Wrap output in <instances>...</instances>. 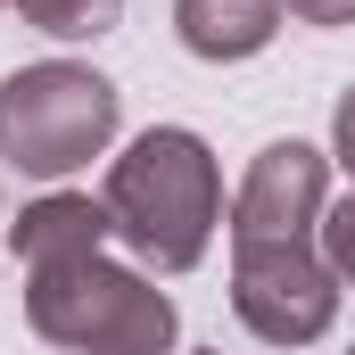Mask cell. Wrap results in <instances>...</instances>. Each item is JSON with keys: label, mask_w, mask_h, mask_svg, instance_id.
Here are the masks:
<instances>
[{"label": "cell", "mask_w": 355, "mask_h": 355, "mask_svg": "<svg viewBox=\"0 0 355 355\" xmlns=\"http://www.w3.org/2000/svg\"><path fill=\"white\" fill-rule=\"evenodd\" d=\"M281 0H174V33L190 58H207V67H240V58H257L272 33H281Z\"/></svg>", "instance_id": "obj_7"}, {"label": "cell", "mask_w": 355, "mask_h": 355, "mask_svg": "<svg viewBox=\"0 0 355 355\" xmlns=\"http://www.w3.org/2000/svg\"><path fill=\"white\" fill-rule=\"evenodd\" d=\"M232 314L265 347H314L339 322V272L314 240H240L232 248Z\"/></svg>", "instance_id": "obj_4"}, {"label": "cell", "mask_w": 355, "mask_h": 355, "mask_svg": "<svg viewBox=\"0 0 355 355\" xmlns=\"http://www.w3.org/2000/svg\"><path fill=\"white\" fill-rule=\"evenodd\" d=\"M331 207V157L314 141H265L232 198V248L240 240H314Z\"/></svg>", "instance_id": "obj_5"}, {"label": "cell", "mask_w": 355, "mask_h": 355, "mask_svg": "<svg viewBox=\"0 0 355 355\" xmlns=\"http://www.w3.org/2000/svg\"><path fill=\"white\" fill-rule=\"evenodd\" d=\"M33 33H50V42H99V33H116V17H124V0H8Z\"/></svg>", "instance_id": "obj_8"}, {"label": "cell", "mask_w": 355, "mask_h": 355, "mask_svg": "<svg viewBox=\"0 0 355 355\" xmlns=\"http://www.w3.org/2000/svg\"><path fill=\"white\" fill-rule=\"evenodd\" d=\"M107 240H116V223H107V207L83 198V190H50V198H33V207L8 223V248H17V265H25V272L99 257Z\"/></svg>", "instance_id": "obj_6"}, {"label": "cell", "mask_w": 355, "mask_h": 355, "mask_svg": "<svg viewBox=\"0 0 355 355\" xmlns=\"http://www.w3.org/2000/svg\"><path fill=\"white\" fill-rule=\"evenodd\" d=\"M25 322L33 339L67 355H174V297L141 265H107V257H75V265L25 272Z\"/></svg>", "instance_id": "obj_2"}, {"label": "cell", "mask_w": 355, "mask_h": 355, "mask_svg": "<svg viewBox=\"0 0 355 355\" xmlns=\"http://www.w3.org/2000/svg\"><path fill=\"white\" fill-rule=\"evenodd\" d=\"M190 355H223V347H190Z\"/></svg>", "instance_id": "obj_12"}, {"label": "cell", "mask_w": 355, "mask_h": 355, "mask_svg": "<svg viewBox=\"0 0 355 355\" xmlns=\"http://www.w3.org/2000/svg\"><path fill=\"white\" fill-rule=\"evenodd\" d=\"M116 124H124V91L99 67L42 58L0 83V157L25 182H67L75 166L107 157Z\"/></svg>", "instance_id": "obj_3"}, {"label": "cell", "mask_w": 355, "mask_h": 355, "mask_svg": "<svg viewBox=\"0 0 355 355\" xmlns=\"http://www.w3.org/2000/svg\"><path fill=\"white\" fill-rule=\"evenodd\" d=\"M331 166L355 174V83L339 91V107H331Z\"/></svg>", "instance_id": "obj_10"}, {"label": "cell", "mask_w": 355, "mask_h": 355, "mask_svg": "<svg viewBox=\"0 0 355 355\" xmlns=\"http://www.w3.org/2000/svg\"><path fill=\"white\" fill-rule=\"evenodd\" d=\"M297 25H355V0H281Z\"/></svg>", "instance_id": "obj_11"}, {"label": "cell", "mask_w": 355, "mask_h": 355, "mask_svg": "<svg viewBox=\"0 0 355 355\" xmlns=\"http://www.w3.org/2000/svg\"><path fill=\"white\" fill-rule=\"evenodd\" d=\"M314 240H322V265L339 272V289H355V190L322 207V223H314Z\"/></svg>", "instance_id": "obj_9"}, {"label": "cell", "mask_w": 355, "mask_h": 355, "mask_svg": "<svg viewBox=\"0 0 355 355\" xmlns=\"http://www.w3.org/2000/svg\"><path fill=\"white\" fill-rule=\"evenodd\" d=\"M99 207L149 272H190L223 223V166L190 124H149L124 157H107Z\"/></svg>", "instance_id": "obj_1"}, {"label": "cell", "mask_w": 355, "mask_h": 355, "mask_svg": "<svg viewBox=\"0 0 355 355\" xmlns=\"http://www.w3.org/2000/svg\"><path fill=\"white\" fill-rule=\"evenodd\" d=\"M0 8H8V0H0Z\"/></svg>", "instance_id": "obj_13"}, {"label": "cell", "mask_w": 355, "mask_h": 355, "mask_svg": "<svg viewBox=\"0 0 355 355\" xmlns=\"http://www.w3.org/2000/svg\"><path fill=\"white\" fill-rule=\"evenodd\" d=\"M347 355H355V347H347Z\"/></svg>", "instance_id": "obj_14"}]
</instances>
